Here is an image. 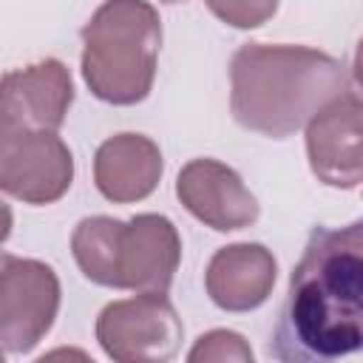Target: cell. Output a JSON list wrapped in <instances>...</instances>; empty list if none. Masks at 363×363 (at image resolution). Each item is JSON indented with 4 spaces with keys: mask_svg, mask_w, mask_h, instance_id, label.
<instances>
[{
    "mask_svg": "<svg viewBox=\"0 0 363 363\" xmlns=\"http://www.w3.org/2000/svg\"><path fill=\"white\" fill-rule=\"evenodd\" d=\"M363 346V221L312 227L289 275L269 354L284 363H332Z\"/></svg>",
    "mask_w": 363,
    "mask_h": 363,
    "instance_id": "cell-1",
    "label": "cell"
},
{
    "mask_svg": "<svg viewBox=\"0 0 363 363\" xmlns=\"http://www.w3.org/2000/svg\"><path fill=\"white\" fill-rule=\"evenodd\" d=\"M352 82L326 51L284 43H244L230 60V111L235 122L269 139L301 130Z\"/></svg>",
    "mask_w": 363,
    "mask_h": 363,
    "instance_id": "cell-2",
    "label": "cell"
},
{
    "mask_svg": "<svg viewBox=\"0 0 363 363\" xmlns=\"http://www.w3.org/2000/svg\"><path fill=\"white\" fill-rule=\"evenodd\" d=\"M82 79L111 105L142 102L156 79L162 20L147 0H105L82 26Z\"/></svg>",
    "mask_w": 363,
    "mask_h": 363,
    "instance_id": "cell-3",
    "label": "cell"
},
{
    "mask_svg": "<svg viewBox=\"0 0 363 363\" xmlns=\"http://www.w3.org/2000/svg\"><path fill=\"white\" fill-rule=\"evenodd\" d=\"M74 182V156L57 130H37L0 108V190L23 204H54Z\"/></svg>",
    "mask_w": 363,
    "mask_h": 363,
    "instance_id": "cell-4",
    "label": "cell"
},
{
    "mask_svg": "<svg viewBox=\"0 0 363 363\" xmlns=\"http://www.w3.org/2000/svg\"><path fill=\"white\" fill-rule=\"evenodd\" d=\"M184 337L182 318L164 292L111 301L96 318V340L116 363H167Z\"/></svg>",
    "mask_w": 363,
    "mask_h": 363,
    "instance_id": "cell-5",
    "label": "cell"
},
{
    "mask_svg": "<svg viewBox=\"0 0 363 363\" xmlns=\"http://www.w3.org/2000/svg\"><path fill=\"white\" fill-rule=\"evenodd\" d=\"M60 278L37 258L0 252V346L31 352L60 312Z\"/></svg>",
    "mask_w": 363,
    "mask_h": 363,
    "instance_id": "cell-6",
    "label": "cell"
},
{
    "mask_svg": "<svg viewBox=\"0 0 363 363\" xmlns=\"http://www.w3.org/2000/svg\"><path fill=\"white\" fill-rule=\"evenodd\" d=\"M179 261L182 238L167 216L139 213L128 221L116 218L105 286L133 292H167Z\"/></svg>",
    "mask_w": 363,
    "mask_h": 363,
    "instance_id": "cell-7",
    "label": "cell"
},
{
    "mask_svg": "<svg viewBox=\"0 0 363 363\" xmlns=\"http://www.w3.org/2000/svg\"><path fill=\"white\" fill-rule=\"evenodd\" d=\"M360 116L363 102L357 85L329 99L306 122V156L312 173L340 190H354L363 182L360 164Z\"/></svg>",
    "mask_w": 363,
    "mask_h": 363,
    "instance_id": "cell-8",
    "label": "cell"
},
{
    "mask_svg": "<svg viewBox=\"0 0 363 363\" xmlns=\"http://www.w3.org/2000/svg\"><path fill=\"white\" fill-rule=\"evenodd\" d=\"M182 207L201 224L230 233L255 224L261 207L241 176L218 159H193L176 176Z\"/></svg>",
    "mask_w": 363,
    "mask_h": 363,
    "instance_id": "cell-9",
    "label": "cell"
},
{
    "mask_svg": "<svg viewBox=\"0 0 363 363\" xmlns=\"http://www.w3.org/2000/svg\"><path fill=\"white\" fill-rule=\"evenodd\" d=\"M71 102V71L57 57H45L34 65L0 74V108L28 128L60 130Z\"/></svg>",
    "mask_w": 363,
    "mask_h": 363,
    "instance_id": "cell-10",
    "label": "cell"
},
{
    "mask_svg": "<svg viewBox=\"0 0 363 363\" xmlns=\"http://www.w3.org/2000/svg\"><path fill=\"white\" fill-rule=\"evenodd\" d=\"M278 278V261L264 244H227L213 252L204 286L210 301L224 312H250L258 309Z\"/></svg>",
    "mask_w": 363,
    "mask_h": 363,
    "instance_id": "cell-11",
    "label": "cell"
},
{
    "mask_svg": "<svg viewBox=\"0 0 363 363\" xmlns=\"http://www.w3.org/2000/svg\"><path fill=\"white\" fill-rule=\"evenodd\" d=\"M162 150L145 133L108 136L94 153L96 190L113 204L147 199L162 179Z\"/></svg>",
    "mask_w": 363,
    "mask_h": 363,
    "instance_id": "cell-12",
    "label": "cell"
},
{
    "mask_svg": "<svg viewBox=\"0 0 363 363\" xmlns=\"http://www.w3.org/2000/svg\"><path fill=\"white\" fill-rule=\"evenodd\" d=\"M187 360L190 363H227V360L252 363V349L238 332L213 329L196 340V346L187 352Z\"/></svg>",
    "mask_w": 363,
    "mask_h": 363,
    "instance_id": "cell-13",
    "label": "cell"
},
{
    "mask_svg": "<svg viewBox=\"0 0 363 363\" xmlns=\"http://www.w3.org/2000/svg\"><path fill=\"white\" fill-rule=\"evenodd\" d=\"M207 9L233 28H258L275 11L278 0H204Z\"/></svg>",
    "mask_w": 363,
    "mask_h": 363,
    "instance_id": "cell-14",
    "label": "cell"
},
{
    "mask_svg": "<svg viewBox=\"0 0 363 363\" xmlns=\"http://www.w3.org/2000/svg\"><path fill=\"white\" fill-rule=\"evenodd\" d=\"M11 227H14V213H11V207L0 199V247H3V241L11 235Z\"/></svg>",
    "mask_w": 363,
    "mask_h": 363,
    "instance_id": "cell-15",
    "label": "cell"
},
{
    "mask_svg": "<svg viewBox=\"0 0 363 363\" xmlns=\"http://www.w3.org/2000/svg\"><path fill=\"white\" fill-rule=\"evenodd\" d=\"M162 3H187V0H162Z\"/></svg>",
    "mask_w": 363,
    "mask_h": 363,
    "instance_id": "cell-16",
    "label": "cell"
}]
</instances>
